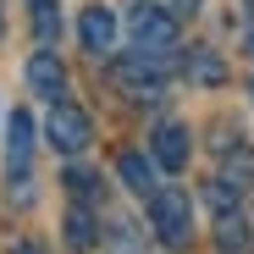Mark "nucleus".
Listing matches in <instances>:
<instances>
[{
  "mask_svg": "<svg viewBox=\"0 0 254 254\" xmlns=\"http://www.w3.org/2000/svg\"><path fill=\"white\" fill-rule=\"evenodd\" d=\"M61 232H66V243H72L77 254H89V249L100 243V221H94V210H89V204H72V210H66V227H61Z\"/></svg>",
  "mask_w": 254,
  "mask_h": 254,
  "instance_id": "obj_10",
  "label": "nucleus"
},
{
  "mask_svg": "<svg viewBox=\"0 0 254 254\" xmlns=\"http://www.w3.org/2000/svg\"><path fill=\"white\" fill-rule=\"evenodd\" d=\"M216 243H221L227 254H238V249L249 243V221L238 216V210H221V221H216Z\"/></svg>",
  "mask_w": 254,
  "mask_h": 254,
  "instance_id": "obj_15",
  "label": "nucleus"
},
{
  "mask_svg": "<svg viewBox=\"0 0 254 254\" xmlns=\"http://www.w3.org/2000/svg\"><path fill=\"white\" fill-rule=\"evenodd\" d=\"M116 83H122L133 100H160V89H166L160 56H144V50H138L133 61H122V66H116Z\"/></svg>",
  "mask_w": 254,
  "mask_h": 254,
  "instance_id": "obj_5",
  "label": "nucleus"
},
{
  "mask_svg": "<svg viewBox=\"0 0 254 254\" xmlns=\"http://www.w3.org/2000/svg\"><path fill=\"white\" fill-rule=\"evenodd\" d=\"M172 11H183V17H188V11H199V0H172Z\"/></svg>",
  "mask_w": 254,
  "mask_h": 254,
  "instance_id": "obj_17",
  "label": "nucleus"
},
{
  "mask_svg": "<svg viewBox=\"0 0 254 254\" xmlns=\"http://www.w3.org/2000/svg\"><path fill=\"white\" fill-rule=\"evenodd\" d=\"M149 144H155L160 172H183V166H188V127H183V122H160Z\"/></svg>",
  "mask_w": 254,
  "mask_h": 254,
  "instance_id": "obj_8",
  "label": "nucleus"
},
{
  "mask_svg": "<svg viewBox=\"0 0 254 254\" xmlns=\"http://www.w3.org/2000/svg\"><path fill=\"white\" fill-rule=\"evenodd\" d=\"M221 183H232V188H254V149H249V144L227 149V160H221Z\"/></svg>",
  "mask_w": 254,
  "mask_h": 254,
  "instance_id": "obj_13",
  "label": "nucleus"
},
{
  "mask_svg": "<svg viewBox=\"0 0 254 254\" xmlns=\"http://www.w3.org/2000/svg\"><path fill=\"white\" fill-rule=\"evenodd\" d=\"M28 11H33V39L50 50L56 39H61V11H56V0H28Z\"/></svg>",
  "mask_w": 254,
  "mask_h": 254,
  "instance_id": "obj_14",
  "label": "nucleus"
},
{
  "mask_svg": "<svg viewBox=\"0 0 254 254\" xmlns=\"http://www.w3.org/2000/svg\"><path fill=\"white\" fill-rule=\"evenodd\" d=\"M28 89H33L39 100H61V94H66V66H61L56 50L28 56Z\"/></svg>",
  "mask_w": 254,
  "mask_h": 254,
  "instance_id": "obj_6",
  "label": "nucleus"
},
{
  "mask_svg": "<svg viewBox=\"0 0 254 254\" xmlns=\"http://www.w3.org/2000/svg\"><path fill=\"white\" fill-rule=\"evenodd\" d=\"M249 56H254V28H249Z\"/></svg>",
  "mask_w": 254,
  "mask_h": 254,
  "instance_id": "obj_19",
  "label": "nucleus"
},
{
  "mask_svg": "<svg viewBox=\"0 0 254 254\" xmlns=\"http://www.w3.org/2000/svg\"><path fill=\"white\" fill-rule=\"evenodd\" d=\"M0 33H6V0H0Z\"/></svg>",
  "mask_w": 254,
  "mask_h": 254,
  "instance_id": "obj_18",
  "label": "nucleus"
},
{
  "mask_svg": "<svg viewBox=\"0 0 254 254\" xmlns=\"http://www.w3.org/2000/svg\"><path fill=\"white\" fill-rule=\"evenodd\" d=\"M149 227H155V238L166 249H188L193 243V204H188V193H177V188L149 193Z\"/></svg>",
  "mask_w": 254,
  "mask_h": 254,
  "instance_id": "obj_1",
  "label": "nucleus"
},
{
  "mask_svg": "<svg viewBox=\"0 0 254 254\" xmlns=\"http://www.w3.org/2000/svg\"><path fill=\"white\" fill-rule=\"evenodd\" d=\"M11 254H45V243H11Z\"/></svg>",
  "mask_w": 254,
  "mask_h": 254,
  "instance_id": "obj_16",
  "label": "nucleus"
},
{
  "mask_svg": "<svg viewBox=\"0 0 254 254\" xmlns=\"http://www.w3.org/2000/svg\"><path fill=\"white\" fill-rule=\"evenodd\" d=\"M28 160H33V116L28 111H11L6 122V172H11V199H33L28 188Z\"/></svg>",
  "mask_w": 254,
  "mask_h": 254,
  "instance_id": "obj_3",
  "label": "nucleus"
},
{
  "mask_svg": "<svg viewBox=\"0 0 254 254\" xmlns=\"http://www.w3.org/2000/svg\"><path fill=\"white\" fill-rule=\"evenodd\" d=\"M249 94H254V83H249Z\"/></svg>",
  "mask_w": 254,
  "mask_h": 254,
  "instance_id": "obj_20",
  "label": "nucleus"
},
{
  "mask_svg": "<svg viewBox=\"0 0 254 254\" xmlns=\"http://www.w3.org/2000/svg\"><path fill=\"white\" fill-rule=\"evenodd\" d=\"M89 138H94L89 111H77V105L56 100V111H50V144H56L61 155H77V149H89Z\"/></svg>",
  "mask_w": 254,
  "mask_h": 254,
  "instance_id": "obj_4",
  "label": "nucleus"
},
{
  "mask_svg": "<svg viewBox=\"0 0 254 254\" xmlns=\"http://www.w3.org/2000/svg\"><path fill=\"white\" fill-rule=\"evenodd\" d=\"M127 33H133V50L166 56L177 45V11H160V6H149V0H138V6L127 11Z\"/></svg>",
  "mask_w": 254,
  "mask_h": 254,
  "instance_id": "obj_2",
  "label": "nucleus"
},
{
  "mask_svg": "<svg viewBox=\"0 0 254 254\" xmlns=\"http://www.w3.org/2000/svg\"><path fill=\"white\" fill-rule=\"evenodd\" d=\"M77 39H83L89 56H111V50H116V17H111L105 6H89V11L77 17Z\"/></svg>",
  "mask_w": 254,
  "mask_h": 254,
  "instance_id": "obj_7",
  "label": "nucleus"
},
{
  "mask_svg": "<svg viewBox=\"0 0 254 254\" xmlns=\"http://www.w3.org/2000/svg\"><path fill=\"white\" fill-rule=\"evenodd\" d=\"M116 177L133 188V193H144V199L155 193V166H149L138 149H122V155H116Z\"/></svg>",
  "mask_w": 254,
  "mask_h": 254,
  "instance_id": "obj_9",
  "label": "nucleus"
},
{
  "mask_svg": "<svg viewBox=\"0 0 254 254\" xmlns=\"http://www.w3.org/2000/svg\"><path fill=\"white\" fill-rule=\"evenodd\" d=\"M61 183H66V193H72L77 204H100V199H105V183H100V172H89V166H72Z\"/></svg>",
  "mask_w": 254,
  "mask_h": 254,
  "instance_id": "obj_12",
  "label": "nucleus"
},
{
  "mask_svg": "<svg viewBox=\"0 0 254 254\" xmlns=\"http://www.w3.org/2000/svg\"><path fill=\"white\" fill-rule=\"evenodd\" d=\"M183 72H188V83H199V89H216V83H227V61H221L216 50H193V56L183 61Z\"/></svg>",
  "mask_w": 254,
  "mask_h": 254,
  "instance_id": "obj_11",
  "label": "nucleus"
}]
</instances>
